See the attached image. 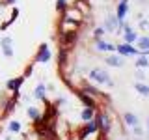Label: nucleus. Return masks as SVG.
Returning a JSON list of instances; mask_svg holds the SVG:
<instances>
[{
	"label": "nucleus",
	"mask_w": 149,
	"mask_h": 140,
	"mask_svg": "<svg viewBox=\"0 0 149 140\" xmlns=\"http://www.w3.org/2000/svg\"><path fill=\"white\" fill-rule=\"evenodd\" d=\"M147 129H149V123H147Z\"/></svg>",
	"instance_id": "obj_24"
},
{
	"label": "nucleus",
	"mask_w": 149,
	"mask_h": 140,
	"mask_svg": "<svg viewBox=\"0 0 149 140\" xmlns=\"http://www.w3.org/2000/svg\"><path fill=\"white\" fill-rule=\"evenodd\" d=\"M82 120H84V121L93 120V108H91V106H86V108L82 110Z\"/></svg>",
	"instance_id": "obj_16"
},
{
	"label": "nucleus",
	"mask_w": 149,
	"mask_h": 140,
	"mask_svg": "<svg viewBox=\"0 0 149 140\" xmlns=\"http://www.w3.org/2000/svg\"><path fill=\"white\" fill-rule=\"evenodd\" d=\"M22 80H24L22 77L15 78V80H8V88H9V90H15V92H17V88H19V86L22 84Z\"/></svg>",
	"instance_id": "obj_14"
},
{
	"label": "nucleus",
	"mask_w": 149,
	"mask_h": 140,
	"mask_svg": "<svg viewBox=\"0 0 149 140\" xmlns=\"http://www.w3.org/2000/svg\"><path fill=\"white\" fill-rule=\"evenodd\" d=\"M136 67H140V69L149 67V58H147V54H142V56L136 60Z\"/></svg>",
	"instance_id": "obj_13"
},
{
	"label": "nucleus",
	"mask_w": 149,
	"mask_h": 140,
	"mask_svg": "<svg viewBox=\"0 0 149 140\" xmlns=\"http://www.w3.org/2000/svg\"><path fill=\"white\" fill-rule=\"evenodd\" d=\"M90 78H93L95 82H101V84H110V77L104 69H93L90 73Z\"/></svg>",
	"instance_id": "obj_1"
},
{
	"label": "nucleus",
	"mask_w": 149,
	"mask_h": 140,
	"mask_svg": "<svg viewBox=\"0 0 149 140\" xmlns=\"http://www.w3.org/2000/svg\"><path fill=\"white\" fill-rule=\"evenodd\" d=\"M97 125H99V127H101V129H102V131H104V133H106V131L110 129V118H108V116H106V114L99 116V120H97Z\"/></svg>",
	"instance_id": "obj_8"
},
{
	"label": "nucleus",
	"mask_w": 149,
	"mask_h": 140,
	"mask_svg": "<svg viewBox=\"0 0 149 140\" xmlns=\"http://www.w3.org/2000/svg\"><path fill=\"white\" fill-rule=\"evenodd\" d=\"M136 39H138L136 32H134V30H130L129 26H125V43H134Z\"/></svg>",
	"instance_id": "obj_10"
},
{
	"label": "nucleus",
	"mask_w": 149,
	"mask_h": 140,
	"mask_svg": "<svg viewBox=\"0 0 149 140\" xmlns=\"http://www.w3.org/2000/svg\"><path fill=\"white\" fill-rule=\"evenodd\" d=\"M97 49L102 50V52H112V50H116V47L112 45V43H108V41L99 39V41H97Z\"/></svg>",
	"instance_id": "obj_7"
},
{
	"label": "nucleus",
	"mask_w": 149,
	"mask_h": 140,
	"mask_svg": "<svg viewBox=\"0 0 149 140\" xmlns=\"http://www.w3.org/2000/svg\"><path fill=\"white\" fill-rule=\"evenodd\" d=\"M9 131H13V133L21 131V123H19V121H11V123H9Z\"/></svg>",
	"instance_id": "obj_21"
},
{
	"label": "nucleus",
	"mask_w": 149,
	"mask_h": 140,
	"mask_svg": "<svg viewBox=\"0 0 149 140\" xmlns=\"http://www.w3.org/2000/svg\"><path fill=\"white\" fill-rule=\"evenodd\" d=\"M116 50H118V54H121V56H136V54H140V50H138V49H134L132 43L118 45V47H116Z\"/></svg>",
	"instance_id": "obj_2"
},
{
	"label": "nucleus",
	"mask_w": 149,
	"mask_h": 140,
	"mask_svg": "<svg viewBox=\"0 0 149 140\" xmlns=\"http://www.w3.org/2000/svg\"><path fill=\"white\" fill-rule=\"evenodd\" d=\"M49 60H50V50H49V47H47V45H41L39 54H37V62H39V64H47Z\"/></svg>",
	"instance_id": "obj_4"
},
{
	"label": "nucleus",
	"mask_w": 149,
	"mask_h": 140,
	"mask_svg": "<svg viewBox=\"0 0 149 140\" xmlns=\"http://www.w3.org/2000/svg\"><path fill=\"white\" fill-rule=\"evenodd\" d=\"M65 21H80V13L77 11V9H69L67 11V19H65Z\"/></svg>",
	"instance_id": "obj_15"
},
{
	"label": "nucleus",
	"mask_w": 149,
	"mask_h": 140,
	"mask_svg": "<svg viewBox=\"0 0 149 140\" xmlns=\"http://www.w3.org/2000/svg\"><path fill=\"white\" fill-rule=\"evenodd\" d=\"M28 116H30L32 120H37V118H39V112H37V108L30 106V108H28Z\"/></svg>",
	"instance_id": "obj_20"
},
{
	"label": "nucleus",
	"mask_w": 149,
	"mask_h": 140,
	"mask_svg": "<svg viewBox=\"0 0 149 140\" xmlns=\"http://www.w3.org/2000/svg\"><path fill=\"white\" fill-rule=\"evenodd\" d=\"M123 120H125V123H127V125H130V127H134V125H138V123H140L138 116H134L132 112H127V114L123 116Z\"/></svg>",
	"instance_id": "obj_9"
},
{
	"label": "nucleus",
	"mask_w": 149,
	"mask_h": 140,
	"mask_svg": "<svg viewBox=\"0 0 149 140\" xmlns=\"http://www.w3.org/2000/svg\"><path fill=\"white\" fill-rule=\"evenodd\" d=\"M2 47H4V54H6V56H13L11 39H9V37H4V39H2Z\"/></svg>",
	"instance_id": "obj_11"
},
{
	"label": "nucleus",
	"mask_w": 149,
	"mask_h": 140,
	"mask_svg": "<svg viewBox=\"0 0 149 140\" xmlns=\"http://www.w3.org/2000/svg\"><path fill=\"white\" fill-rule=\"evenodd\" d=\"M134 88H136V92H140L142 95H149V86H146V84L136 82V84H134Z\"/></svg>",
	"instance_id": "obj_17"
},
{
	"label": "nucleus",
	"mask_w": 149,
	"mask_h": 140,
	"mask_svg": "<svg viewBox=\"0 0 149 140\" xmlns=\"http://www.w3.org/2000/svg\"><path fill=\"white\" fill-rule=\"evenodd\" d=\"M56 9H58V11L65 9V0H58V2H56Z\"/></svg>",
	"instance_id": "obj_22"
},
{
	"label": "nucleus",
	"mask_w": 149,
	"mask_h": 140,
	"mask_svg": "<svg viewBox=\"0 0 149 140\" xmlns=\"http://www.w3.org/2000/svg\"><path fill=\"white\" fill-rule=\"evenodd\" d=\"M136 43H138V50H140L142 54H147V52H149V37H147V36L138 37Z\"/></svg>",
	"instance_id": "obj_5"
},
{
	"label": "nucleus",
	"mask_w": 149,
	"mask_h": 140,
	"mask_svg": "<svg viewBox=\"0 0 149 140\" xmlns=\"http://www.w3.org/2000/svg\"><path fill=\"white\" fill-rule=\"evenodd\" d=\"M80 99L86 103V106H91V108H95V103H93V99H91V97H88L86 93H80Z\"/></svg>",
	"instance_id": "obj_18"
},
{
	"label": "nucleus",
	"mask_w": 149,
	"mask_h": 140,
	"mask_svg": "<svg viewBox=\"0 0 149 140\" xmlns=\"http://www.w3.org/2000/svg\"><path fill=\"white\" fill-rule=\"evenodd\" d=\"M127 9H129V0H121L118 4V9H116V17H118L119 21H123L125 15H127Z\"/></svg>",
	"instance_id": "obj_3"
},
{
	"label": "nucleus",
	"mask_w": 149,
	"mask_h": 140,
	"mask_svg": "<svg viewBox=\"0 0 149 140\" xmlns=\"http://www.w3.org/2000/svg\"><path fill=\"white\" fill-rule=\"evenodd\" d=\"M36 97H39V99L45 97V86H43V84H39V86L36 88Z\"/></svg>",
	"instance_id": "obj_19"
},
{
	"label": "nucleus",
	"mask_w": 149,
	"mask_h": 140,
	"mask_svg": "<svg viewBox=\"0 0 149 140\" xmlns=\"http://www.w3.org/2000/svg\"><path fill=\"white\" fill-rule=\"evenodd\" d=\"M97 127H99V125H97V121L90 120V121H88V125H86V131L82 133V138L86 136V134H91V133H95V131H97Z\"/></svg>",
	"instance_id": "obj_12"
},
{
	"label": "nucleus",
	"mask_w": 149,
	"mask_h": 140,
	"mask_svg": "<svg viewBox=\"0 0 149 140\" xmlns=\"http://www.w3.org/2000/svg\"><path fill=\"white\" fill-rule=\"evenodd\" d=\"M102 34H104V28H97V30H95V37H97V39H101Z\"/></svg>",
	"instance_id": "obj_23"
},
{
	"label": "nucleus",
	"mask_w": 149,
	"mask_h": 140,
	"mask_svg": "<svg viewBox=\"0 0 149 140\" xmlns=\"http://www.w3.org/2000/svg\"><path fill=\"white\" fill-rule=\"evenodd\" d=\"M106 64L112 65V67H121L123 65V58H121V54H112L106 58Z\"/></svg>",
	"instance_id": "obj_6"
}]
</instances>
